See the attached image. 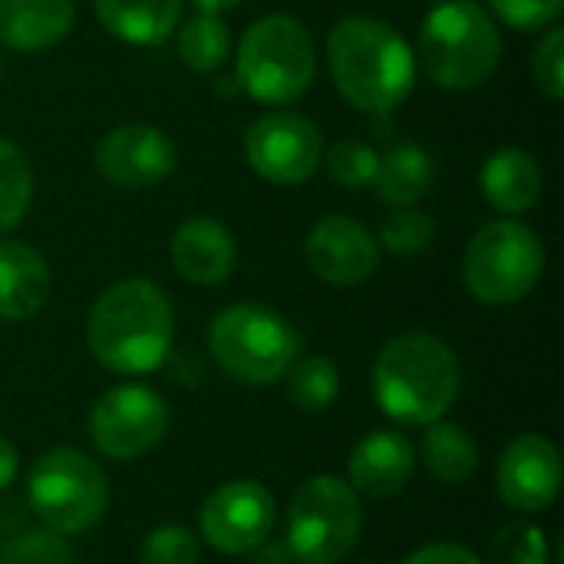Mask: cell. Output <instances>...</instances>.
Segmentation results:
<instances>
[{"mask_svg": "<svg viewBox=\"0 0 564 564\" xmlns=\"http://www.w3.org/2000/svg\"><path fill=\"white\" fill-rule=\"evenodd\" d=\"M175 334L169 294L145 278H129L99 294L86 317V347L99 367L142 377L165 364Z\"/></svg>", "mask_w": 564, "mask_h": 564, "instance_id": "1", "label": "cell"}, {"mask_svg": "<svg viewBox=\"0 0 564 564\" xmlns=\"http://www.w3.org/2000/svg\"><path fill=\"white\" fill-rule=\"evenodd\" d=\"M327 63L340 96L364 112H393L416 83L410 43L377 17H344L327 36Z\"/></svg>", "mask_w": 564, "mask_h": 564, "instance_id": "2", "label": "cell"}, {"mask_svg": "<svg viewBox=\"0 0 564 564\" xmlns=\"http://www.w3.org/2000/svg\"><path fill=\"white\" fill-rule=\"evenodd\" d=\"M370 390L390 420L406 426H430L453 410L463 390V367L449 344L433 334L410 330L380 350Z\"/></svg>", "mask_w": 564, "mask_h": 564, "instance_id": "3", "label": "cell"}, {"mask_svg": "<svg viewBox=\"0 0 564 564\" xmlns=\"http://www.w3.org/2000/svg\"><path fill=\"white\" fill-rule=\"evenodd\" d=\"M420 59L436 86L476 89L502 59V33L476 0H443L423 17Z\"/></svg>", "mask_w": 564, "mask_h": 564, "instance_id": "4", "label": "cell"}, {"mask_svg": "<svg viewBox=\"0 0 564 564\" xmlns=\"http://www.w3.org/2000/svg\"><path fill=\"white\" fill-rule=\"evenodd\" d=\"M317 53L307 26L288 13H271L251 23L238 43L235 79L238 86L264 102L288 106L301 99L314 79Z\"/></svg>", "mask_w": 564, "mask_h": 564, "instance_id": "5", "label": "cell"}, {"mask_svg": "<svg viewBox=\"0 0 564 564\" xmlns=\"http://www.w3.org/2000/svg\"><path fill=\"white\" fill-rule=\"evenodd\" d=\"M208 350L231 380L268 387L301 357V334L284 314L264 304H231L215 314L208 327Z\"/></svg>", "mask_w": 564, "mask_h": 564, "instance_id": "6", "label": "cell"}, {"mask_svg": "<svg viewBox=\"0 0 564 564\" xmlns=\"http://www.w3.org/2000/svg\"><path fill=\"white\" fill-rule=\"evenodd\" d=\"M26 502L43 529L66 539L83 535L96 529L109 509V479L93 456L73 446H56L33 463L26 476Z\"/></svg>", "mask_w": 564, "mask_h": 564, "instance_id": "7", "label": "cell"}, {"mask_svg": "<svg viewBox=\"0 0 564 564\" xmlns=\"http://www.w3.org/2000/svg\"><path fill=\"white\" fill-rule=\"evenodd\" d=\"M545 274V245L542 238L516 221L499 218L476 231L463 258V278L476 301L506 307L535 291Z\"/></svg>", "mask_w": 564, "mask_h": 564, "instance_id": "8", "label": "cell"}, {"mask_svg": "<svg viewBox=\"0 0 564 564\" xmlns=\"http://www.w3.org/2000/svg\"><path fill=\"white\" fill-rule=\"evenodd\" d=\"M360 529H364V506L347 479L314 476L291 499L288 549L297 562H344L354 552Z\"/></svg>", "mask_w": 564, "mask_h": 564, "instance_id": "9", "label": "cell"}, {"mask_svg": "<svg viewBox=\"0 0 564 564\" xmlns=\"http://www.w3.org/2000/svg\"><path fill=\"white\" fill-rule=\"evenodd\" d=\"M169 403L142 383L106 390L89 410L93 446L116 463H132L152 453L169 433Z\"/></svg>", "mask_w": 564, "mask_h": 564, "instance_id": "10", "label": "cell"}, {"mask_svg": "<svg viewBox=\"0 0 564 564\" xmlns=\"http://www.w3.org/2000/svg\"><path fill=\"white\" fill-rule=\"evenodd\" d=\"M278 522V502L271 489L254 479H235L208 492L198 512L202 542L221 555H248L261 549Z\"/></svg>", "mask_w": 564, "mask_h": 564, "instance_id": "11", "label": "cell"}, {"mask_svg": "<svg viewBox=\"0 0 564 564\" xmlns=\"http://www.w3.org/2000/svg\"><path fill=\"white\" fill-rule=\"evenodd\" d=\"M248 165L274 185H301L324 162V139L301 112H264L245 132Z\"/></svg>", "mask_w": 564, "mask_h": 564, "instance_id": "12", "label": "cell"}, {"mask_svg": "<svg viewBox=\"0 0 564 564\" xmlns=\"http://www.w3.org/2000/svg\"><path fill=\"white\" fill-rule=\"evenodd\" d=\"M99 175L126 192L152 188L175 169V142L149 122H129L102 135L96 145Z\"/></svg>", "mask_w": 564, "mask_h": 564, "instance_id": "13", "label": "cell"}, {"mask_svg": "<svg viewBox=\"0 0 564 564\" xmlns=\"http://www.w3.org/2000/svg\"><path fill=\"white\" fill-rule=\"evenodd\" d=\"M307 268L334 288H354L373 278L380 264V245L367 225L347 215L321 218L304 245Z\"/></svg>", "mask_w": 564, "mask_h": 564, "instance_id": "14", "label": "cell"}, {"mask_svg": "<svg viewBox=\"0 0 564 564\" xmlns=\"http://www.w3.org/2000/svg\"><path fill=\"white\" fill-rule=\"evenodd\" d=\"M496 489H499V499L516 512L532 516V512L549 509L562 492L558 449L539 433H525L512 440L499 459Z\"/></svg>", "mask_w": 564, "mask_h": 564, "instance_id": "15", "label": "cell"}, {"mask_svg": "<svg viewBox=\"0 0 564 564\" xmlns=\"http://www.w3.org/2000/svg\"><path fill=\"white\" fill-rule=\"evenodd\" d=\"M350 489L370 499H390L406 489L416 473V449L397 430H373L367 433L347 459Z\"/></svg>", "mask_w": 564, "mask_h": 564, "instance_id": "16", "label": "cell"}, {"mask_svg": "<svg viewBox=\"0 0 564 564\" xmlns=\"http://www.w3.org/2000/svg\"><path fill=\"white\" fill-rule=\"evenodd\" d=\"M235 238L215 218H188L178 225L172 238V264L175 271L198 288H215L231 278L235 271Z\"/></svg>", "mask_w": 564, "mask_h": 564, "instance_id": "17", "label": "cell"}, {"mask_svg": "<svg viewBox=\"0 0 564 564\" xmlns=\"http://www.w3.org/2000/svg\"><path fill=\"white\" fill-rule=\"evenodd\" d=\"M73 0H0V43L17 53H40L69 36Z\"/></svg>", "mask_w": 564, "mask_h": 564, "instance_id": "18", "label": "cell"}, {"mask_svg": "<svg viewBox=\"0 0 564 564\" xmlns=\"http://www.w3.org/2000/svg\"><path fill=\"white\" fill-rule=\"evenodd\" d=\"M50 297V268L23 241H0V321H26Z\"/></svg>", "mask_w": 564, "mask_h": 564, "instance_id": "19", "label": "cell"}, {"mask_svg": "<svg viewBox=\"0 0 564 564\" xmlns=\"http://www.w3.org/2000/svg\"><path fill=\"white\" fill-rule=\"evenodd\" d=\"M482 198L502 215H522L542 198V169L525 149H499L479 169Z\"/></svg>", "mask_w": 564, "mask_h": 564, "instance_id": "20", "label": "cell"}, {"mask_svg": "<svg viewBox=\"0 0 564 564\" xmlns=\"http://www.w3.org/2000/svg\"><path fill=\"white\" fill-rule=\"evenodd\" d=\"M106 33L132 46H155L178 26L182 0H93Z\"/></svg>", "mask_w": 564, "mask_h": 564, "instance_id": "21", "label": "cell"}, {"mask_svg": "<svg viewBox=\"0 0 564 564\" xmlns=\"http://www.w3.org/2000/svg\"><path fill=\"white\" fill-rule=\"evenodd\" d=\"M433 178H436V169H433L430 152L423 145H416V142H400L380 159L373 185H377V195L387 205L413 208L420 198L430 195Z\"/></svg>", "mask_w": 564, "mask_h": 564, "instance_id": "22", "label": "cell"}, {"mask_svg": "<svg viewBox=\"0 0 564 564\" xmlns=\"http://www.w3.org/2000/svg\"><path fill=\"white\" fill-rule=\"evenodd\" d=\"M420 459L426 466V473L443 482V486H459L466 479H473V473L479 469V446L469 436L466 426L456 423H430L423 446H420Z\"/></svg>", "mask_w": 564, "mask_h": 564, "instance_id": "23", "label": "cell"}, {"mask_svg": "<svg viewBox=\"0 0 564 564\" xmlns=\"http://www.w3.org/2000/svg\"><path fill=\"white\" fill-rule=\"evenodd\" d=\"M231 53V33L218 13H198L178 30V56L195 73H215Z\"/></svg>", "mask_w": 564, "mask_h": 564, "instance_id": "24", "label": "cell"}, {"mask_svg": "<svg viewBox=\"0 0 564 564\" xmlns=\"http://www.w3.org/2000/svg\"><path fill=\"white\" fill-rule=\"evenodd\" d=\"M288 377V397L304 413H327L340 397V373L327 357L294 360Z\"/></svg>", "mask_w": 564, "mask_h": 564, "instance_id": "25", "label": "cell"}, {"mask_svg": "<svg viewBox=\"0 0 564 564\" xmlns=\"http://www.w3.org/2000/svg\"><path fill=\"white\" fill-rule=\"evenodd\" d=\"M33 198V169L26 155L0 135V235L13 231Z\"/></svg>", "mask_w": 564, "mask_h": 564, "instance_id": "26", "label": "cell"}, {"mask_svg": "<svg viewBox=\"0 0 564 564\" xmlns=\"http://www.w3.org/2000/svg\"><path fill=\"white\" fill-rule=\"evenodd\" d=\"M433 238H436V221L420 208H397L380 225V245L400 258L426 251Z\"/></svg>", "mask_w": 564, "mask_h": 564, "instance_id": "27", "label": "cell"}, {"mask_svg": "<svg viewBox=\"0 0 564 564\" xmlns=\"http://www.w3.org/2000/svg\"><path fill=\"white\" fill-rule=\"evenodd\" d=\"M377 169H380V155L373 152V145L360 139H344L327 149V172L340 188L357 192V188L373 185Z\"/></svg>", "mask_w": 564, "mask_h": 564, "instance_id": "28", "label": "cell"}, {"mask_svg": "<svg viewBox=\"0 0 564 564\" xmlns=\"http://www.w3.org/2000/svg\"><path fill=\"white\" fill-rule=\"evenodd\" d=\"M489 564H549L545 532L525 519L502 525L492 539Z\"/></svg>", "mask_w": 564, "mask_h": 564, "instance_id": "29", "label": "cell"}, {"mask_svg": "<svg viewBox=\"0 0 564 564\" xmlns=\"http://www.w3.org/2000/svg\"><path fill=\"white\" fill-rule=\"evenodd\" d=\"M198 535L185 525H159L139 545V564H198Z\"/></svg>", "mask_w": 564, "mask_h": 564, "instance_id": "30", "label": "cell"}, {"mask_svg": "<svg viewBox=\"0 0 564 564\" xmlns=\"http://www.w3.org/2000/svg\"><path fill=\"white\" fill-rule=\"evenodd\" d=\"M76 555L66 542V535H56L50 529L23 532L10 539L0 552V564H73Z\"/></svg>", "mask_w": 564, "mask_h": 564, "instance_id": "31", "label": "cell"}, {"mask_svg": "<svg viewBox=\"0 0 564 564\" xmlns=\"http://www.w3.org/2000/svg\"><path fill=\"white\" fill-rule=\"evenodd\" d=\"M532 76H535V86L562 102L564 99V33L562 26H552L542 43L535 46V56H532Z\"/></svg>", "mask_w": 564, "mask_h": 564, "instance_id": "32", "label": "cell"}, {"mask_svg": "<svg viewBox=\"0 0 564 564\" xmlns=\"http://www.w3.org/2000/svg\"><path fill=\"white\" fill-rule=\"evenodd\" d=\"M489 7L499 13L502 23L529 33V30L552 26L562 13L564 0H489Z\"/></svg>", "mask_w": 564, "mask_h": 564, "instance_id": "33", "label": "cell"}, {"mask_svg": "<svg viewBox=\"0 0 564 564\" xmlns=\"http://www.w3.org/2000/svg\"><path fill=\"white\" fill-rule=\"evenodd\" d=\"M403 564H482V558L463 545H453V542H436V545H426L420 552H413Z\"/></svg>", "mask_w": 564, "mask_h": 564, "instance_id": "34", "label": "cell"}, {"mask_svg": "<svg viewBox=\"0 0 564 564\" xmlns=\"http://www.w3.org/2000/svg\"><path fill=\"white\" fill-rule=\"evenodd\" d=\"M17 463H20L17 446L0 433V492L13 482V476H17Z\"/></svg>", "mask_w": 564, "mask_h": 564, "instance_id": "35", "label": "cell"}, {"mask_svg": "<svg viewBox=\"0 0 564 564\" xmlns=\"http://www.w3.org/2000/svg\"><path fill=\"white\" fill-rule=\"evenodd\" d=\"M241 0H195V7L202 10V13H225V10H231V7H238Z\"/></svg>", "mask_w": 564, "mask_h": 564, "instance_id": "36", "label": "cell"}, {"mask_svg": "<svg viewBox=\"0 0 564 564\" xmlns=\"http://www.w3.org/2000/svg\"><path fill=\"white\" fill-rule=\"evenodd\" d=\"M0 76H3V63H0Z\"/></svg>", "mask_w": 564, "mask_h": 564, "instance_id": "37", "label": "cell"}]
</instances>
